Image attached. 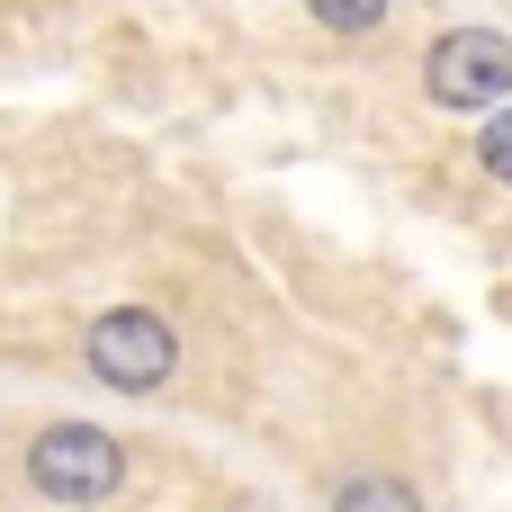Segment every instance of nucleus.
Instances as JSON below:
<instances>
[{
  "label": "nucleus",
  "mask_w": 512,
  "mask_h": 512,
  "mask_svg": "<svg viewBox=\"0 0 512 512\" xmlns=\"http://www.w3.org/2000/svg\"><path fill=\"white\" fill-rule=\"evenodd\" d=\"M81 360H90L99 387H117V396H153V387H171L180 342H171V324H162L153 306H108V315L90 324Z\"/></svg>",
  "instance_id": "2"
},
{
  "label": "nucleus",
  "mask_w": 512,
  "mask_h": 512,
  "mask_svg": "<svg viewBox=\"0 0 512 512\" xmlns=\"http://www.w3.org/2000/svg\"><path fill=\"white\" fill-rule=\"evenodd\" d=\"M423 90H432V108H459V117L512 99V36H495V27H450L423 54Z\"/></svg>",
  "instance_id": "3"
},
{
  "label": "nucleus",
  "mask_w": 512,
  "mask_h": 512,
  "mask_svg": "<svg viewBox=\"0 0 512 512\" xmlns=\"http://www.w3.org/2000/svg\"><path fill=\"white\" fill-rule=\"evenodd\" d=\"M333 512H423V495H414L405 477L369 468V477H342V495H333Z\"/></svg>",
  "instance_id": "4"
},
{
  "label": "nucleus",
  "mask_w": 512,
  "mask_h": 512,
  "mask_svg": "<svg viewBox=\"0 0 512 512\" xmlns=\"http://www.w3.org/2000/svg\"><path fill=\"white\" fill-rule=\"evenodd\" d=\"M477 162H486V171L512 189V108H495V117H486V135H477Z\"/></svg>",
  "instance_id": "6"
},
{
  "label": "nucleus",
  "mask_w": 512,
  "mask_h": 512,
  "mask_svg": "<svg viewBox=\"0 0 512 512\" xmlns=\"http://www.w3.org/2000/svg\"><path fill=\"white\" fill-rule=\"evenodd\" d=\"M315 9V27H333V36H369L378 18H387V0H306Z\"/></svg>",
  "instance_id": "5"
},
{
  "label": "nucleus",
  "mask_w": 512,
  "mask_h": 512,
  "mask_svg": "<svg viewBox=\"0 0 512 512\" xmlns=\"http://www.w3.org/2000/svg\"><path fill=\"white\" fill-rule=\"evenodd\" d=\"M27 486L45 504H108L126 486V450L117 432H90V423H45L27 441Z\"/></svg>",
  "instance_id": "1"
}]
</instances>
